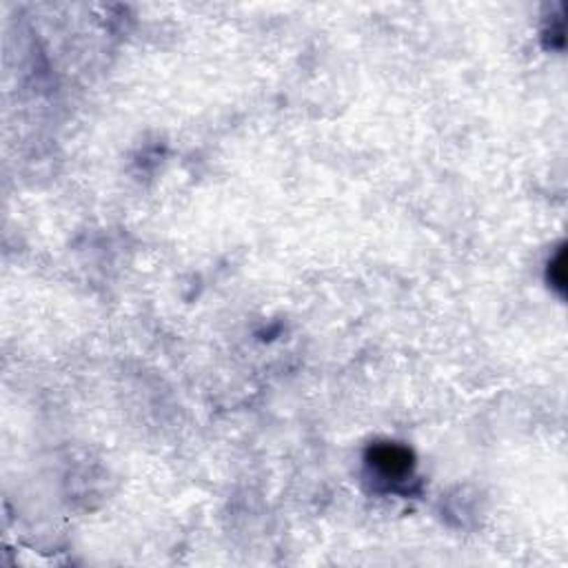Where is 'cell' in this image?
<instances>
[{
	"label": "cell",
	"instance_id": "obj_1",
	"mask_svg": "<svg viewBox=\"0 0 568 568\" xmlns=\"http://www.w3.org/2000/svg\"><path fill=\"white\" fill-rule=\"evenodd\" d=\"M373 464L380 469L384 475H391V477H398V475H404L409 471L411 466V456L404 449L400 446H393V444H386V446H377L373 451Z\"/></svg>",
	"mask_w": 568,
	"mask_h": 568
},
{
	"label": "cell",
	"instance_id": "obj_2",
	"mask_svg": "<svg viewBox=\"0 0 568 568\" xmlns=\"http://www.w3.org/2000/svg\"><path fill=\"white\" fill-rule=\"evenodd\" d=\"M551 271H555V275H553V284L558 286V289H564V251H560L558 254V260L553 262V267H551Z\"/></svg>",
	"mask_w": 568,
	"mask_h": 568
}]
</instances>
